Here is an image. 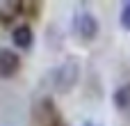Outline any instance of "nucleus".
Masks as SVG:
<instances>
[{
  "label": "nucleus",
  "instance_id": "nucleus-2",
  "mask_svg": "<svg viewBox=\"0 0 130 126\" xmlns=\"http://www.w3.org/2000/svg\"><path fill=\"white\" fill-rule=\"evenodd\" d=\"M73 28H75V32H78L85 41H91V39L98 34V21H96V16L89 14V11H80V14H75V18H73Z\"/></svg>",
  "mask_w": 130,
  "mask_h": 126
},
{
  "label": "nucleus",
  "instance_id": "nucleus-3",
  "mask_svg": "<svg viewBox=\"0 0 130 126\" xmlns=\"http://www.w3.org/2000/svg\"><path fill=\"white\" fill-rule=\"evenodd\" d=\"M21 67V57L11 48H0V78H11Z\"/></svg>",
  "mask_w": 130,
  "mask_h": 126
},
{
  "label": "nucleus",
  "instance_id": "nucleus-6",
  "mask_svg": "<svg viewBox=\"0 0 130 126\" xmlns=\"http://www.w3.org/2000/svg\"><path fill=\"white\" fill-rule=\"evenodd\" d=\"M119 23H121L123 30H130V2L123 5V9H121V14H119Z\"/></svg>",
  "mask_w": 130,
  "mask_h": 126
},
{
  "label": "nucleus",
  "instance_id": "nucleus-5",
  "mask_svg": "<svg viewBox=\"0 0 130 126\" xmlns=\"http://www.w3.org/2000/svg\"><path fill=\"white\" fill-rule=\"evenodd\" d=\"M114 103L121 110H128L130 108V85H123V87H119L114 92Z\"/></svg>",
  "mask_w": 130,
  "mask_h": 126
},
{
  "label": "nucleus",
  "instance_id": "nucleus-4",
  "mask_svg": "<svg viewBox=\"0 0 130 126\" xmlns=\"http://www.w3.org/2000/svg\"><path fill=\"white\" fill-rule=\"evenodd\" d=\"M11 41H14V46H16V48H21V51H27V48L32 46V41H34L32 28H30L27 23H21V25H16V28H14V32H11Z\"/></svg>",
  "mask_w": 130,
  "mask_h": 126
},
{
  "label": "nucleus",
  "instance_id": "nucleus-7",
  "mask_svg": "<svg viewBox=\"0 0 130 126\" xmlns=\"http://www.w3.org/2000/svg\"><path fill=\"white\" fill-rule=\"evenodd\" d=\"M85 126H94V124H89V122H87V124H85Z\"/></svg>",
  "mask_w": 130,
  "mask_h": 126
},
{
  "label": "nucleus",
  "instance_id": "nucleus-1",
  "mask_svg": "<svg viewBox=\"0 0 130 126\" xmlns=\"http://www.w3.org/2000/svg\"><path fill=\"white\" fill-rule=\"evenodd\" d=\"M78 78H80V64H78L75 60H66V62L55 71V90H57L59 94H66V92H71V90L75 87Z\"/></svg>",
  "mask_w": 130,
  "mask_h": 126
}]
</instances>
